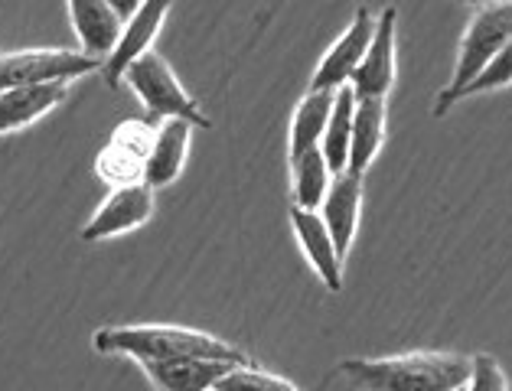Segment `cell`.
<instances>
[{
  "label": "cell",
  "mask_w": 512,
  "mask_h": 391,
  "mask_svg": "<svg viewBox=\"0 0 512 391\" xmlns=\"http://www.w3.org/2000/svg\"><path fill=\"white\" fill-rule=\"evenodd\" d=\"M395 30H398V10L385 7L376 23V36L359 72L353 75L356 98H385L395 82Z\"/></svg>",
  "instance_id": "obj_9"
},
{
  "label": "cell",
  "mask_w": 512,
  "mask_h": 391,
  "mask_svg": "<svg viewBox=\"0 0 512 391\" xmlns=\"http://www.w3.org/2000/svg\"><path fill=\"white\" fill-rule=\"evenodd\" d=\"M291 222L297 232V242H301L307 261L314 264V271L320 274V281L330 290L343 287V255L336 248L330 229L323 225L320 212H307V209H291Z\"/></svg>",
  "instance_id": "obj_11"
},
{
  "label": "cell",
  "mask_w": 512,
  "mask_h": 391,
  "mask_svg": "<svg viewBox=\"0 0 512 391\" xmlns=\"http://www.w3.org/2000/svg\"><path fill=\"white\" fill-rule=\"evenodd\" d=\"M95 349L108 356H131L137 362L209 359L226 365H255L239 346L183 326H108L95 333Z\"/></svg>",
  "instance_id": "obj_1"
},
{
  "label": "cell",
  "mask_w": 512,
  "mask_h": 391,
  "mask_svg": "<svg viewBox=\"0 0 512 391\" xmlns=\"http://www.w3.org/2000/svg\"><path fill=\"white\" fill-rule=\"evenodd\" d=\"M506 85H512V40L503 46V53H499L490 66H486V72L480 75V79L467 88L464 98L467 95H480V92H496V88H506Z\"/></svg>",
  "instance_id": "obj_23"
},
{
  "label": "cell",
  "mask_w": 512,
  "mask_h": 391,
  "mask_svg": "<svg viewBox=\"0 0 512 391\" xmlns=\"http://www.w3.org/2000/svg\"><path fill=\"white\" fill-rule=\"evenodd\" d=\"M154 137H157V128H151V124H144V121H128V124H121V128L115 131V137H111V144L124 147L128 154L141 157V160L147 163V157H151V150H154Z\"/></svg>",
  "instance_id": "obj_22"
},
{
  "label": "cell",
  "mask_w": 512,
  "mask_h": 391,
  "mask_svg": "<svg viewBox=\"0 0 512 391\" xmlns=\"http://www.w3.org/2000/svg\"><path fill=\"white\" fill-rule=\"evenodd\" d=\"M190 131L193 124L186 121H164L157 128L154 150L144 163V183L151 189L170 186L180 176L186 163V150H190Z\"/></svg>",
  "instance_id": "obj_15"
},
{
  "label": "cell",
  "mask_w": 512,
  "mask_h": 391,
  "mask_svg": "<svg viewBox=\"0 0 512 391\" xmlns=\"http://www.w3.org/2000/svg\"><path fill=\"white\" fill-rule=\"evenodd\" d=\"M69 20L76 27V36L82 43V53L98 62H105L124 33V20L115 14L111 0H72L66 7Z\"/></svg>",
  "instance_id": "obj_10"
},
{
  "label": "cell",
  "mask_w": 512,
  "mask_h": 391,
  "mask_svg": "<svg viewBox=\"0 0 512 391\" xmlns=\"http://www.w3.org/2000/svg\"><path fill=\"white\" fill-rule=\"evenodd\" d=\"M124 82L134 88V95L141 98L147 115L154 121H186L193 124V128H209V118L203 115V108H199L190 92L180 85V79L173 75V69L167 66L164 56H157L154 49L147 56H141L128 69L124 75Z\"/></svg>",
  "instance_id": "obj_4"
},
{
  "label": "cell",
  "mask_w": 512,
  "mask_h": 391,
  "mask_svg": "<svg viewBox=\"0 0 512 391\" xmlns=\"http://www.w3.org/2000/svg\"><path fill=\"white\" fill-rule=\"evenodd\" d=\"M212 391H216V388H212Z\"/></svg>",
  "instance_id": "obj_27"
},
{
  "label": "cell",
  "mask_w": 512,
  "mask_h": 391,
  "mask_svg": "<svg viewBox=\"0 0 512 391\" xmlns=\"http://www.w3.org/2000/svg\"><path fill=\"white\" fill-rule=\"evenodd\" d=\"M102 62L72 53V49H20V53H0V92L27 85H69L72 79H82Z\"/></svg>",
  "instance_id": "obj_5"
},
{
  "label": "cell",
  "mask_w": 512,
  "mask_h": 391,
  "mask_svg": "<svg viewBox=\"0 0 512 391\" xmlns=\"http://www.w3.org/2000/svg\"><path fill=\"white\" fill-rule=\"evenodd\" d=\"M69 85H27L0 92V134L20 131L66 102Z\"/></svg>",
  "instance_id": "obj_14"
},
{
  "label": "cell",
  "mask_w": 512,
  "mask_h": 391,
  "mask_svg": "<svg viewBox=\"0 0 512 391\" xmlns=\"http://www.w3.org/2000/svg\"><path fill=\"white\" fill-rule=\"evenodd\" d=\"M509 40H512V0H496V4L477 7V14L467 23L464 40H460L454 79L441 92V98H437L434 115H444L447 108L457 105L467 88L486 72V66L503 53V46Z\"/></svg>",
  "instance_id": "obj_3"
},
{
  "label": "cell",
  "mask_w": 512,
  "mask_h": 391,
  "mask_svg": "<svg viewBox=\"0 0 512 391\" xmlns=\"http://www.w3.org/2000/svg\"><path fill=\"white\" fill-rule=\"evenodd\" d=\"M464 391H509L506 375L499 369L493 356H477L470 359V382Z\"/></svg>",
  "instance_id": "obj_24"
},
{
  "label": "cell",
  "mask_w": 512,
  "mask_h": 391,
  "mask_svg": "<svg viewBox=\"0 0 512 391\" xmlns=\"http://www.w3.org/2000/svg\"><path fill=\"white\" fill-rule=\"evenodd\" d=\"M460 391H464V388H460Z\"/></svg>",
  "instance_id": "obj_26"
},
{
  "label": "cell",
  "mask_w": 512,
  "mask_h": 391,
  "mask_svg": "<svg viewBox=\"0 0 512 391\" xmlns=\"http://www.w3.org/2000/svg\"><path fill=\"white\" fill-rule=\"evenodd\" d=\"M343 372L369 391H460L470 382V359L451 352H411L395 359H349Z\"/></svg>",
  "instance_id": "obj_2"
},
{
  "label": "cell",
  "mask_w": 512,
  "mask_h": 391,
  "mask_svg": "<svg viewBox=\"0 0 512 391\" xmlns=\"http://www.w3.org/2000/svg\"><path fill=\"white\" fill-rule=\"evenodd\" d=\"M154 212V189L147 183H134V186H118L111 189L108 199L98 212L89 219V225L82 229L85 242H105V238H115L124 232H134L137 225H144Z\"/></svg>",
  "instance_id": "obj_7"
},
{
  "label": "cell",
  "mask_w": 512,
  "mask_h": 391,
  "mask_svg": "<svg viewBox=\"0 0 512 391\" xmlns=\"http://www.w3.org/2000/svg\"><path fill=\"white\" fill-rule=\"evenodd\" d=\"M359 209H362V176L356 173H336L327 199L320 206V219L330 229L340 255H346L359 229Z\"/></svg>",
  "instance_id": "obj_12"
},
{
  "label": "cell",
  "mask_w": 512,
  "mask_h": 391,
  "mask_svg": "<svg viewBox=\"0 0 512 391\" xmlns=\"http://www.w3.org/2000/svg\"><path fill=\"white\" fill-rule=\"evenodd\" d=\"M216 391H301L284 378L261 372L258 365H232V369L219 378Z\"/></svg>",
  "instance_id": "obj_21"
},
{
  "label": "cell",
  "mask_w": 512,
  "mask_h": 391,
  "mask_svg": "<svg viewBox=\"0 0 512 391\" xmlns=\"http://www.w3.org/2000/svg\"><path fill=\"white\" fill-rule=\"evenodd\" d=\"M291 170H294V209L317 212L333 186V170L327 157H323V150L317 147L310 154L291 160Z\"/></svg>",
  "instance_id": "obj_19"
},
{
  "label": "cell",
  "mask_w": 512,
  "mask_h": 391,
  "mask_svg": "<svg viewBox=\"0 0 512 391\" xmlns=\"http://www.w3.org/2000/svg\"><path fill=\"white\" fill-rule=\"evenodd\" d=\"M111 7H115V14H118L124 23H128V20L137 14V10H141V4H137V0H111Z\"/></svg>",
  "instance_id": "obj_25"
},
{
  "label": "cell",
  "mask_w": 512,
  "mask_h": 391,
  "mask_svg": "<svg viewBox=\"0 0 512 391\" xmlns=\"http://www.w3.org/2000/svg\"><path fill=\"white\" fill-rule=\"evenodd\" d=\"M167 14H170L167 0H147V4H141V10L124 23V33L115 46V53L102 62V72H105L108 85H121L134 62L151 53V46L157 40L160 27H164Z\"/></svg>",
  "instance_id": "obj_8"
},
{
  "label": "cell",
  "mask_w": 512,
  "mask_h": 391,
  "mask_svg": "<svg viewBox=\"0 0 512 391\" xmlns=\"http://www.w3.org/2000/svg\"><path fill=\"white\" fill-rule=\"evenodd\" d=\"M336 92H307L291 121V160L317 150L333 115Z\"/></svg>",
  "instance_id": "obj_17"
},
{
  "label": "cell",
  "mask_w": 512,
  "mask_h": 391,
  "mask_svg": "<svg viewBox=\"0 0 512 391\" xmlns=\"http://www.w3.org/2000/svg\"><path fill=\"white\" fill-rule=\"evenodd\" d=\"M356 102H359V98L353 92V85L340 88V92H336V102H333L330 124H327V131H323L320 150H323V157H327L333 176L346 173V167H349V137H353Z\"/></svg>",
  "instance_id": "obj_18"
},
{
  "label": "cell",
  "mask_w": 512,
  "mask_h": 391,
  "mask_svg": "<svg viewBox=\"0 0 512 391\" xmlns=\"http://www.w3.org/2000/svg\"><path fill=\"white\" fill-rule=\"evenodd\" d=\"M379 17L372 10L359 7L353 23L343 30V36L330 46V53L320 59V66L310 79V92H340V88L353 85V75L359 72L362 59H366L372 36H376Z\"/></svg>",
  "instance_id": "obj_6"
},
{
  "label": "cell",
  "mask_w": 512,
  "mask_h": 391,
  "mask_svg": "<svg viewBox=\"0 0 512 391\" xmlns=\"http://www.w3.org/2000/svg\"><path fill=\"white\" fill-rule=\"evenodd\" d=\"M232 365L209 359H167L144 362V372L157 391H212Z\"/></svg>",
  "instance_id": "obj_13"
},
{
  "label": "cell",
  "mask_w": 512,
  "mask_h": 391,
  "mask_svg": "<svg viewBox=\"0 0 512 391\" xmlns=\"http://www.w3.org/2000/svg\"><path fill=\"white\" fill-rule=\"evenodd\" d=\"M385 141V98H359L356 118H353V137H349V167L346 173L362 176L369 163L379 157Z\"/></svg>",
  "instance_id": "obj_16"
},
{
  "label": "cell",
  "mask_w": 512,
  "mask_h": 391,
  "mask_svg": "<svg viewBox=\"0 0 512 391\" xmlns=\"http://www.w3.org/2000/svg\"><path fill=\"white\" fill-rule=\"evenodd\" d=\"M98 176L115 189L144 183V160L128 154V150L118 147V144H108L102 154H98Z\"/></svg>",
  "instance_id": "obj_20"
}]
</instances>
